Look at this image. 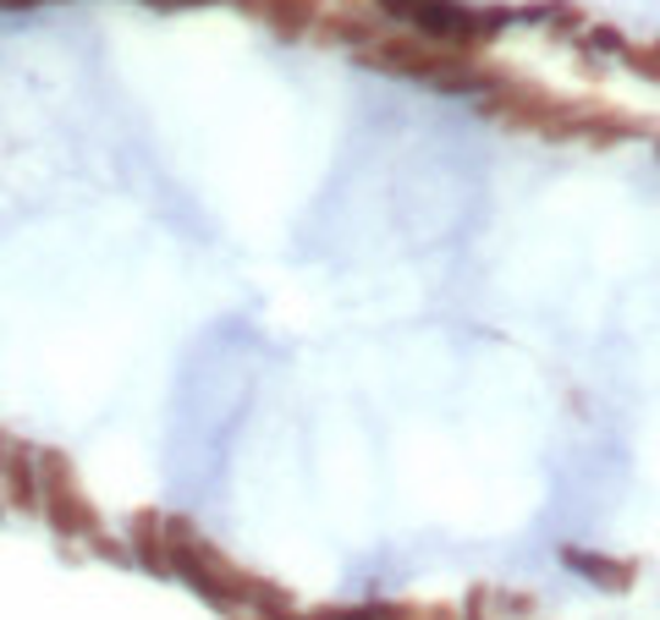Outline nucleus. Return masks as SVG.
<instances>
[{
	"label": "nucleus",
	"instance_id": "nucleus-1",
	"mask_svg": "<svg viewBox=\"0 0 660 620\" xmlns=\"http://www.w3.org/2000/svg\"><path fill=\"white\" fill-rule=\"evenodd\" d=\"M39 483H45V516L61 538H94L100 532V510L83 494L72 461L61 450H39Z\"/></svg>",
	"mask_w": 660,
	"mask_h": 620
},
{
	"label": "nucleus",
	"instance_id": "nucleus-2",
	"mask_svg": "<svg viewBox=\"0 0 660 620\" xmlns=\"http://www.w3.org/2000/svg\"><path fill=\"white\" fill-rule=\"evenodd\" d=\"M0 483L18 510H45V483H39V450L23 439H0Z\"/></svg>",
	"mask_w": 660,
	"mask_h": 620
},
{
	"label": "nucleus",
	"instance_id": "nucleus-3",
	"mask_svg": "<svg viewBox=\"0 0 660 620\" xmlns=\"http://www.w3.org/2000/svg\"><path fill=\"white\" fill-rule=\"evenodd\" d=\"M133 560H138L149 576H177V565H171V538H166V516H155V510L133 516Z\"/></svg>",
	"mask_w": 660,
	"mask_h": 620
},
{
	"label": "nucleus",
	"instance_id": "nucleus-4",
	"mask_svg": "<svg viewBox=\"0 0 660 620\" xmlns=\"http://www.w3.org/2000/svg\"><path fill=\"white\" fill-rule=\"evenodd\" d=\"M237 7H248V12H259L275 34H286V39H297V34H308L314 23H319V12H325V0H237Z\"/></svg>",
	"mask_w": 660,
	"mask_h": 620
},
{
	"label": "nucleus",
	"instance_id": "nucleus-5",
	"mask_svg": "<svg viewBox=\"0 0 660 620\" xmlns=\"http://www.w3.org/2000/svg\"><path fill=\"white\" fill-rule=\"evenodd\" d=\"M583 582H594V587H605V593H627L633 587V565H622V560H605V554H583V549H567L561 554Z\"/></svg>",
	"mask_w": 660,
	"mask_h": 620
},
{
	"label": "nucleus",
	"instance_id": "nucleus-6",
	"mask_svg": "<svg viewBox=\"0 0 660 620\" xmlns=\"http://www.w3.org/2000/svg\"><path fill=\"white\" fill-rule=\"evenodd\" d=\"M523 23H545V28H583V12L572 7V0H550V7H528L517 12Z\"/></svg>",
	"mask_w": 660,
	"mask_h": 620
},
{
	"label": "nucleus",
	"instance_id": "nucleus-7",
	"mask_svg": "<svg viewBox=\"0 0 660 620\" xmlns=\"http://www.w3.org/2000/svg\"><path fill=\"white\" fill-rule=\"evenodd\" d=\"M578 45H583V56H616V61H622V50H627V39H622L616 28H583Z\"/></svg>",
	"mask_w": 660,
	"mask_h": 620
},
{
	"label": "nucleus",
	"instance_id": "nucleus-8",
	"mask_svg": "<svg viewBox=\"0 0 660 620\" xmlns=\"http://www.w3.org/2000/svg\"><path fill=\"white\" fill-rule=\"evenodd\" d=\"M622 61H627L638 78H660V39H655V45H627Z\"/></svg>",
	"mask_w": 660,
	"mask_h": 620
},
{
	"label": "nucleus",
	"instance_id": "nucleus-9",
	"mask_svg": "<svg viewBox=\"0 0 660 620\" xmlns=\"http://www.w3.org/2000/svg\"><path fill=\"white\" fill-rule=\"evenodd\" d=\"M149 7H166V12H177V7H215V0H149Z\"/></svg>",
	"mask_w": 660,
	"mask_h": 620
}]
</instances>
